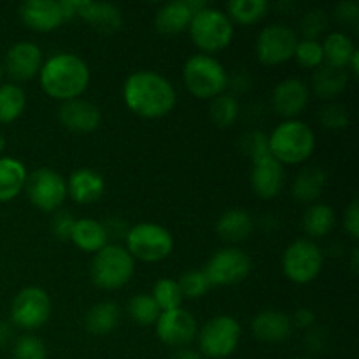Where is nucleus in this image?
I'll return each mask as SVG.
<instances>
[{
	"mask_svg": "<svg viewBox=\"0 0 359 359\" xmlns=\"http://www.w3.org/2000/svg\"><path fill=\"white\" fill-rule=\"evenodd\" d=\"M95 30L104 34H114L121 28V11L112 4L104 2H77V13Z\"/></svg>",
	"mask_w": 359,
	"mask_h": 359,
	"instance_id": "obj_22",
	"label": "nucleus"
},
{
	"mask_svg": "<svg viewBox=\"0 0 359 359\" xmlns=\"http://www.w3.org/2000/svg\"><path fill=\"white\" fill-rule=\"evenodd\" d=\"M298 37L286 25H269L256 41V55L265 65H280L293 58Z\"/></svg>",
	"mask_w": 359,
	"mask_h": 359,
	"instance_id": "obj_13",
	"label": "nucleus"
},
{
	"mask_svg": "<svg viewBox=\"0 0 359 359\" xmlns=\"http://www.w3.org/2000/svg\"><path fill=\"white\" fill-rule=\"evenodd\" d=\"M309 100H311L309 86L297 77L280 81L272 91L273 111L286 119H294L300 116L309 105Z\"/></svg>",
	"mask_w": 359,
	"mask_h": 359,
	"instance_id": "obj_15",
	"label": "nucleus"
},
{
	"mask_svg": "<svg viewBox=\"0 0 359 359\" xmlns=\"http://www.w3.org/2000/svg\"><path fill=\"white\" fill-rule=\"evenodd\" d=\"M189 34L196 48L203 51V55L223 51L233 41V23L226 13L214 7H203L202 11L193 16L189 23Z\"/></svg>",
	"mask_w": 359,
	"mask_h": 359,
	"instance_id": "obj_6",
	"label": "nucleus"
},
{
	"mask_svg": "<svg viewBox=\"0 0 359 359\" xmlns=\"http://www.w3.org/2000/svg\"><path fill=\"white\" fill-rule=\"evenodd\" d=\"M126 107L146 119H158L172 112L177 95L167 77L153 70H139L128 76L123 86Z\"/></svg>",
	"mask_w": 359,
	"mask_h": 359,
	"instance_id": "obj_1",
	"label": "nucleus"
},
{
	"mask_svg": "<svg viewBox=\"0 0 359 359\" xmlns=\"http://www.w3.org/2000/svg\"><path fill=\"white\" fill-rule=\"evenodd\" d=\"M251 269L252 262L248 252L238 248H224L210 256L203 273L210 286H233L242 283L251 273Z\"/></svg>",
	"mask_w": 359,
	"mask_h": 359,
	"instance_id": "obj_11",
	"label": "nucleus"
},
{
	"mask_svg": "<svg viewBox=\"0 0 359 359\" xmlns=\"http://www.w3.org/2000/svg\"><path fill=\"white\" fill-rule=\"evenodd\" d=\"M335 226V212L326 203H314L305 210L302 228L312 238H323Z\"/></svg>",
	"mask_w": 359,
	"mask_h": 359,
	"instance_id": "obj_31",
	"label": "nucleus"
},
{
	"mask_svg": "<svg viewBox=\"0 0 359 359\" xmlns=\"http://www.w3.org/2000/svg\"><path fill=\"white\" fill-rule=\"evenodd\" d=\"M20 18L35 32H53L67 21L62 2L56 0H30L21 4Z\"/></svg>",
	"mask_w": 359,
	"mask_h": 359,
	"instance_id": "obj_16",
	"label": "nucleus"
},
{
	"mask_svg": "<svg viewBox=\"0 0 359 359\" xmlns=\"http://www.w3.org/2000/svg\"><path fill=\"white\" fill-rule=\"evenodd\" d=\"M126 251L133 259L154 263L168 258L174 249L170 231L156 223H139L126 235Z\"/></svg>",
	"mask_w": 359,
	"mask_h": 359,
	"instance_id": "obj_7",
	"label": "nucleus"
},
{
	"mask_svg": "<svg viewBox=\"0 0 359 359\" xmlns=\"http://www.w3.org/2000/svg\"><path fill=\"white\" fill-rule=\"evenodd\" d=\"M25 191L32 205L39 210L55 212L65 202L67 181L53 168L41 167L27 177Z\"/></svg>",
	"mask_w": 359,
	"mask_h": 359,
	"instance_id": "obj_10",
	"label": "nucleus"
},
{
	"mask_svg": "<svg viewBox=\"0 0 359 359\" xmlns=\"http://www.w3.org/2000/svg\"><path fill=\"white\" fill-rule=\"evenodd\" d=\"M351 269L353 272H358V249H353V259H351Z\"/></svg>",
	"mask_w": 359,
	"mask_h": 359,
	"instance_id": "obj_53",
	"label": "nucleus"
},
{
	"mask_svg": "<svg viewBox=\"0 0 359 359\" xmlns=\"http://www.w3.org/2000/svg\"><path fill=\"white\" fill-rule=\"evenodd\" d=\"M104 228L105 231H107V237L109 241H118L119 237H125L128 235L130 228L128 224H126V221H123L121 217H109L107 221L104 223Z\"/></svg>",
	"mask_w": 359,
	"mask_h": 359,
	"instance_id": "obj_47",
	"label": "nucleus"
},
{
	"mask_svg": "<svg viewBox=\"0 0 359 359\" xmlns=\"http://www.w3.org/2000/svg\"><path fill=\"white\" fill-rule=\"evenodd\" d=\"M297 359H309V358H297Z\"/></svg>",
	"mask_w": 359,
	"mask_h": 359,
	"instance_id": "obj_56",
	"label": "nucleus"
},
{
	"mask_svg": "<svg viewBox=\"0 0 359 359\" xmlns=\"http://www.w3.org/2000/svg\"><path fill=\"white\" fill-rule=\"evenodd\" d=\"M182 77L189 93L196 98H216L228 88V74L223 63L210 55H193L186 60Z\"/></svg>",
	"mask_w": 359,
	"mask_h": 359,
	"instance_id": "obj_4",
	"label": "nucleus"
},
{
	"mask_svg": "<svg viewBox=\"0 0 359 359\" xmlns=\"http://www.w3.org/2000/svg\"><path fill=\"white\" fill-rule=\"evenodd\" d=\"M326 172L321 167H305L293 181V196L302 203H312L321 196Z\"/></svg>",
	"mask_w": 359,
	"mask_h": 359,
	"instance_id": "obj_28",
	"label": "nucleus"
},
{
	"mask_svg": "<svg viewBox=\"0 0 359 359\" xmlns=\"http://www.w3.org/2000/svg\"><path fill=\"white\" fill-rule=\"evenodd\" d=\"M241 335L242 330L237 319L231 316H216L205 323L196 337L202 354L212 359H223L235 353Z\"/></svg>",
	"mask_w": 359,
	"mask_h": 359,
	"instance_id": "obj_8",
	"label": "nucleus"
},
{
	"mask_svg": "<svg viewBox=\"0 0 359 359\" xmlns=\"http://www.w3.org/2000/svg\"><path fill=\"white\" fill-rule=\"evenodd\" d=\"M119 316L121 311L114 302H100L88 311L84 326L93 335H107L118 326Z\"/></svg>",
	"mask_w": 359,
	"mask_h": 359,
	"instance_id": "obj_29",
	"label": "nucleus"
},
{
	"mask_svg": "<svg viewBox=\"0 0 359 359\" xmlns=\"http://www.w3.org/2000/svg\"><path fill=\"white\" fill-rule=\"evenodd\" d=\"M321 118L323 126L330 130H344L349 126V112L344 105L340 104H328L321 109Z\"/></svg>",
	"mask_w": 359,
	"mask_h": 359,
	"instance_id": "obj_42",
	"label": "nucleus"
},
{
	"mask_svg": "<svg viewBox=\"0 0 359 359\" xmlns=\"http://www.w3.org/2000/svg\"><path fill=\"white\" fill-rule=\"evenodd\" d=\"M153 300L156 302V305L160 307L161 312L174 311V309H179L182 304V293L181 287H179V283L175 279H160L153 287Z\"/></svg>",
	"mask_w": 359,
	"mask_h": 359,
	"instance_id": "obj_36",
	"label": "nucleus"
},
{
	"mask_svg": "<svg viewBox=\"0 0 359 359\" xmlns=\"http://www.w3.org/2000/svg\"><path fill=\"white\" fill-rule=\"evenodd\" d=\"M293 58H297L298 65H302L304 69H319L325 63L321 42L302 39L298 41Z\"/></svg>",
	"mask_w": 359,
	"mask_h": 359,
	"instance_id": "obj_37",
	"label": "nucleus"
},
{
	"mask_svg": "<svg viewBox=\"0 0 359 359\" xmlns=\"http://www.w3.org/2000/svg\"><path fill=\"white\" fill-rule=\"evenodd\" d=\"M27 95L18 84L0 86V123H13L23 114Z\"/></svg>",
	"mask_w": 359,
	"mask_h": 359,
	"instance_id": "obj_32",
	"label": "nucleus"
},
{
	"mask_svg": "<svg viewBox=\"0 0 359 359\" xmlns=\"http://www.w3.org/2000/svg\"><path fill=\"white\" fill-rule=\"evenodd\" d=\"M27 168L20 160L0 158V202H11L16 198L27 184Z\"/></svg>",
	"mask_w": 359,
	"mask_h": 359,
	"instance_id": "obj_26",
	"label": "nucleus"
},
{
	"mask_svg": "<svg viewBox=\"0 0 359 359\" xmlns=\"http://www.w3.org/2000/svg\"><path fill=\"white\" fill-rule=\"evenodd\" d=\"M14 359H46L48 351L42 340H39L34 335H23L16 340L13 347Z\"/></svg>",
	"mask_w": 359,
	"mask_h": 359,
	"instance_id": "obj_39",
	"label": "nucleus"
},
{
	"mask_svg": "<svg viewBox=\"0 0 359 359\" xmlns=\"http://www.w3.org/2000/svg\"><path fill=\"white\" fill-rule=\"evenodd\" d=\"M252 333L266 344H280L293 333V323L279 311H263L252 319Z\"/></svg>",
	"mask_w": 359,
	"mask_h": 359,
	"instance_id": "obj_21",
	"label": "nucleus"
},
{
	"mask_svg": "<svg viewBox=\"0 0 359 359\" xmlns=\"http://www.w3.org/2000/svg\"><path fill=\"white\" fill-rule=\"evenodd\" d=\"M291 323H293V328H294V326H297V328H304V330L312 328V326H314V323H316L314 311H311V309H307V307L298 309V311L294 312Z\"/></svg>",
	"mask_w": 359,
	"mask_h": 359,
	"instance_id": "obj_48",
	"label": "nucleus"
},
{
	"mask_svg": "<svg viewBox=\"0 0 359 359\" xmlns=\"http://www.w3.org/2000/svg\"><path fill=\"white\" fill-rule=\"evenodd\" d=\"M74 224H76V219H74L72 214L65 212V210H58L51 219V233L58 241H70Z\"/></svg>",
	"mask_w": 359,
	"mask_h": 359,
	"instance_id": "obj_43",
	"label": "nucleus"
},
{
	"mask_svg": "<svg viewBox=\"0 0 359 359\" xmlns=\"http://www.w3.org/2000/svg\"><path fill=\"white\" fill-rule=\"evenodd\" d=\"M284 168L272 154L252 161L251 188L259 198L270 200L280 193L284 186Z\"/></svg>",
	"mask_w": 359,
	"mask_h": 359,
	"instance_id": "obj_18",
	"label": "nucleus"
},
{
	"mask_svg": "<svg viewBox=\"0 0 359 359\" xmlns=\"http://www.w3.org/2000/svg\"><path fill=\"white\" fill-rule=\"evenodd\" d=\"M2 72H4V69H2V65H0V79H2Z\"/></svg>",
	"mask_w": 359,
	"mask_h": 359,
	"instance_id": "obj_55",
	"label": "nucleus"
},
{
	"mask_svg": "<svg viewBox=\"0 0 359 359\" xmlns=\"http://www.w3.org/2000/svg\"><path fill=\"white\" fill-rule=\"evenodd\" d=\"M90 69L74 53H56L39 72V81L46 95L60 102L76 100L90 84Z\"/></svg>",
	"mask_w": 359,
	"mask_h": 359,
	"instance_id": "obj_2",
	"label": "nucleus"
},
{
	"mask_svg": "<svg viewBox=\"0 0 359 359\" xmlns=\"http://www.w3.org/2000/svg\"><path fill=\"white\" fill-rule=\"evenodd\" d=\"M70 241L81 251L98 252L107 245L109 237L104 228V223L91 219V217H83V219H76Z\"/></svg>",
	"mask_w": 359,
	"mask_h": 359,
	"instance_id": "obj_25",
	"label": "nucleus"
},
{
	"mask_svg": "<svg viewBox=\"0 0 359 359\" xmlns=\"http://www.w3.org/2000/svg\"><path fill=\"white\" fill-rule=\"evenodd\" d=\"M13 339V326L6 321H0V347H6Z\"/></svg>",
	"mask_w": 359,
	"mask_h": 359,
	"instance_id": "obj_50",
	"label": "nucleus"
},
{
	"mask_svg": "<svg viewBox=\"0 0 359 359\" xmlns=\"http://www.w3.org/2000/svg\"><path fill=\"white\" fill-rule=\"evenodd\" d=\"M347 81H349V76H347L346 69L321 65L316 70L314 77H312V88H314V93L319 98L332 100V98H335L337 95L346 90Z\"/></svg>",
	"mask_w": 359,
	"mask_h": 359,
	"instance_id": "obj_27",
	"label": "nucleus"
},
{
	"mask_svg": "<svg viewBox=\"0 0 359 359\" xmlns=\"http://www.w3.org/2000/svg\"><path fill=\"white\" fill-rule=\"evenodd\" d=\"M128 314L137 325L140 326H151L156 325L158 318H160L161 311L153 300V297L147 293L135 294L128 304Z\"/></svg>",
	"mask_w": 359,
	"mask_h": 359,
	"instance_id": "obj_35",
	"label": "nucleus"
},
{
	"mask_svg": "<svg viewBox=\"0 0 359 359\" xmlns=\"http://www.w3.org/2000/svg\"><path fill=\"white\" fill-rule=\"evenodd\" d=\"M358 60H359V51L356 49V51H354V55L351 56L349 63H347V69H351V72H353L354 76L358 74Z\"/></svg>",
	"mask_w": 359,
	"mask_h": 359,
	"instance_id": "obj_52",
	"label": "nucleus"
},
{
	"mask_svg": "<svg viewBox=\"0 0 359 359\" xmlns=\"http://www.w3.org/2000/svg\"><path fill=\"white\" fill-rule=\"evenodd\" d=\"M326 342H328V335L321 328H312L305 337V346L311 353H321L326 347Z\"/></svg>",
	"mask_w": 359,
	"mask_h": 359,
	"instance_id": "obj_46",
	"label": "nucleus"
},
{
	"mask_svg": "<svg viewBox=\"0 0 359 359\" xmlns=\"http://www.w3.org/2000/svg\"><path fill=\"white\" fill-rule=\"evenodd\" d=\"M344 228L349 233V237L353 241L359 238V202L356 198L351 202V205L347 207L346 216H344Z\"/></svg>",
	"mask_w": 359,
	"mask_h": 359,
	"instance_id": "obj_44",
	"label": "nucleus"
},
{
	"mask_svg": "<svg viewBox=\"0 0 359 359\" xmlns=\"http://www.w3.org/2000/svg\"><path fill=\"white\" fill-rule=\"evenodd\" d=\"M177 283L179 287H181L182 297L191 298V300L205 297L207 291L210 290V283L205 273H203V270H189Z\"/></svg>",
	"mask_w": 359,
	"mask_h": 359,
	"instance_id": "obj_38",
	"label": "nucleus"
},
{
	"mask_svg": "<svg viewBox=\"0 0 359 359\" xmlns=\"http://www.w3.org/2000/svg\"><path fill=\"white\" fill-rule=\"evenodd\" d=\"M269 149L280 165H300L314 153L316 135L307 123L286 119L270 133Z\"/></svg>",
	"mask_w": 359,
	"mask_h": 359,
	"instance_id": "obj_3",
	"label": "nucleus"
},
{
	"mask_svg": "<svg viewBox=\"0 0 359 359\" xmlns=\"http://www.w3.org/2000/svg\"><path fill=\"white\" fill-rule=\"evenodd\" d=\"M209 112L214 125L219 128H228L237 121L238 114H241V105H238L235 95L221 93L219 97L212 98Z\"/></svg>",
	"mask_w": 359,
	"mask_h": 359,
	"instance_id": "obj_34",
	"label": "nucleus"
},
{
	"mask_svg": "<svg viewBox=\"0 0 359 359\" xmlns=\"http://www.w3.org/2000/svg\"><path fill=\"white\" fill-rule=\"evenodd\" d=\"M51 316L49 294L41 287H25L11 305V321L23 330H37L44 326Z\"/></svg>",
	"mask_w": 359,
	"mask_h": 359,
	"instance_id": "obj_12",
	"label": "nucleus"
},
{
	"mask_svg": "<svg viewBox=\"0 0 359 359\" xmlns=\"http://www.w3.org/2000/svg\"><path fill=\"white\" fill-rule=\"evenodd\" d=\"M156 335L163 344L170 347H186L198 335L196 319L184 309L161 312L156 321Z\"/></svg>",
	"mask_w": 359,
	"mask_h": 359,
	"instance_id": "obj_14",
	"label": "nucleus"
},
{
	"mask_svg": "<svg viewBox=\"0 0 359 359\" xmlns=\"http://www.w3.org/2000/svg\"><path fill=\"white\" fill-rule=\"evenodd\" d=\"M242 151L251 158L252 161L259 160L263 156H269V137L265 133L258 132V130H252V132H248L241 140Z\"/></svg>",
	"mask_w": 359,
	"mask_h": 359,
	"instance_id": "obj_41",
	"label": "nucleus"
},
{
	"mask_svg": "<svg viewBox=\"0 0 359 359\" xmlns=\"http://www.w3.org/2000/svg\"><path fill=\"white\" fill-rule=\"evenodd\" d=\"M323 251L316 242L300 238L290 244L283 256L284 276L294 284H309L323 270Z\"/></svg>",
	"mask_w": 359,
	"mask_h": 359,
	"instance_id": "obj_9",
	"label": "nucleus"
},
{
	"mask_svg": "<svg viewBox=\"0 0 359 359\" xmlns=\"http://www.w3.org/2000/svg\"><path fill=\"white\" fill-rule=\"evenodd\" d=\"M172 359H203V358H202V354L196 353V351L186 349V347H182V349H179L177 353L172 356Z\"/></svg>",
	"mask_w": 359,
	"mask_h": 359,
	"instance_id": "obj_51",
	"label": "nucleus"
},
{
	"mask_svg": "<svg viewBox=\"0 0 359 359\" xmlns=\"http://www.w3.org/2000/svg\"><path fill=\"white\" fill-rule=\"evenodd\" d=\"M7 74L16 81H28L41 72L42 51L34 42H18L4 60Z\"/></svg>",
	"mask_w": 359,
	"mask_h": 359,
	"instance_id": "obj_17",
	"label": "nucleus"
},
{
	"mask_svg": "<svg viewBox=\"0 0 359 359\" xmlns=\"http://www.w3.org/2000/svg\"><path fill=\"white\" fill-rule=\"evenodd\" d=\"M326 27H328V16L321 9L307 11L300 21L302 34H304V39H309V41H318Z\"/></svg>",
	"mask_w": 359,
	"mask_h": 359,
	"instance_id": "obj_40",
	"label": "nucleus"
},
{
	"mask_svg": "<svg viewBox=\"0 0 359 359\" xmlns=\"http://www.w3.org/2000/svg\"><path fill=\"white\" fill-rule=\"evenodd\" d=\"M269 7L266 0H231L226 16L241 25H252L265 16Z\"/></svg>",
	"mask_w": 359,
	"mask_h": 359,
	"instance_id": "obj_33",
	"label": "nucleus"
},
{
	"mask_svg": "<svg viewBox=\"0 0 359 359\" xmlns=\"http://www.w3.org/2000/svg\"><path fill=\"white\" fill-rule=\"evenodd\" d=\"M135 272V259L121 245L107 244L95 252L90 265L91 280L102 290H119L132 279Z\"/></svg>",
	"mask_w": 359,
	"mask_h": 359,
	"instance_id": "obj_5",
	"label": "nucleus"
},
{
	"mask_svg": "<svg viewBox=\"0 0 359 359\" xmlns=\"http://www.w3.org/2000/svg\"><path fill=\"white\" fill-rule=\"evenodd\" d=\"M193 16L195 13L191 11L189 0H174L158 9L156 16H154V25L160 34H181L182 30L189 28Z\"/></svg>",
	"mask_w": 359,
	"mask_h": 359,
	"instance_id": "obj_23",
	"label": "nucleus"
},
{
	"mask_svg": "<svg viewBox=\"0 0 359 359\" xmlns=\"http://www.w3.org/2000/svg\"><path fill=\"white\" fill-rule=\"evenodd\" d=\"M321 46L326 65L335 67V69H347L351 56L356 51L353 39L349 35L342 34V32L330 34Z\"/></svg>",
	"mask_w": 359,
	"mask_h": 359,
	"instance_id": "obj_30",
	"label": "nucleus"
},
{
	"mask_svg": "<svg viewBox=\"0 0 359 359\" xmlns=\"http://www.w3.org/2000/svg\"><path fill=\"white\" fill-rule=\"evenodd\" d=\"M4 149H6V137L0 133V153H4Z\"/></svg>",
	"mask_w": 359,
	"mask_h": 359,
	"instance_id": "obj_54",
	"label": "nucleus"
},
{
	"mask_svg": "<svg viewBox=\"0 0 359 359\" xmlns=\"http://www.w3.org/2000/svg\"><path fill=\"white\" fill-rule=\"evenodd\" d=\"M337 20L340 23L346 25H356L359 21V4L347 0V2H340L335 9Z\"/></svg>",
	"mask_w": 359,
	"mask_h": 359,
	"instance_id": "obj_45",
	"label": "nucleus"
},
{
	"mask_svg": "<svg viewBox=\"0 0 359 359\" xmlns=\"http://www.w3.org/2000/svg\"><path fill=\"white\" fill-rule=\"evenodd\" d=\"M105 182L98 172L91 168H77L67 181V195L81 205L93 203L104 195Z\"/></svg>",
	"mask_w": 359,
	"mask_h": 359,
	"instance_id": "obj_20",
	"label": "nucleus"
},
{
	"mask_svg": "<svg viewBox=\"0 0 359 359\" xmlns=\"http://www.w3.org/2000/svg\"><path fill=\"white\" fill-rule=\"evenodd\" d=\"M58 118L67 130L76 133L95 132L102 123L100 109L81 98L63 102L58 109Z\"/></svg>",
	"mask_w": 359,
	"mask_h": 359,
	"instance_id": "obj_19",
	"label": "nucleus"
},
{
	"mask_svg": "<svg viewBox=\"0 0 359 359\" xmlns=\"http://www.w3.org/2000/svg\"><path fill=\"white\" fill-rule=\"evenodd\" d=\"M231 83V88H233L235 91H238V93H244V91H248L249 88H251V77L248 76V74H235L233 77H231V81L228 79V84Z\"/></svg>",
	"mask_w": 359,
	"mask_h": 359,
	"instance_id": "obj_49",
	"label": "nucleus"
},
{
	"mask_svg": "<svg viewBox=\"0 0 359 359\" xmlns=\"http://www.w3.org/2000/svg\"><path fill=\"white\" fill-rule=\"evenodd\" d=\"M252 228H255V221H252L251 214L245 212L244 209L226 210L221 214L216 223L217 235L224 242H231V244L245 241L251 235Z\"/></svg>",
	"mask_w": 359,
	"mask_h": 359,
	"instance_id": "obj_24",
	"label": "nucleus"
}]
</instances>
